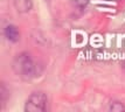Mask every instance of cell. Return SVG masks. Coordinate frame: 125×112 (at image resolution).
<instances>
[{
	"label": "cell",
	"instance_id": "obj_4",
	"mask_svg": "<svg viewBox=\"0 0 125 112\" xmlns=\"http://www.w3.org/2000/svg\"><path fill=\"white\" fill-rule=\"evenodd\" d=\"M14 6L16 11L20 13H27L32 10L33 2L32 0H14Z\"/></svg>",
	"mask_w": 125,
	"mask_h": 112
},
{
	"label": "cell",
	"instance_id": "obj_1",
	"mask_svg": "<svg viewBox=\"0 0 125 112\" xmlns=\"http://www.w3.org/2000/svg\"><path fill=\"white\" fill-rule=\"evenodd\" d=\"M12 68L21 80L31 81L41 74L42 67L33 60L32 55L29 53H20L18 54L12 63Z\"/></svg>",
	"mask_w": 125,
	"mask_h": 112
},
{
	"label": "cell",
	"instance_id": "obj_3",
	"mask_svg": "<svg viewBox=\"0 0 125 112\" xmlns=\"http://www.w3.org/2000/svg\"><path fill=\"white\" fill-rule=\"evenodd\" d=\"M4 35L10 42L15 43L20 40V31L14 25H7L4 29Z\"/></svg>",
	"mask_w": 125,
	"mask_h": 112
},
{
	"label": "cell",
	"instance_id": "obj_7",
	"mask_svg": "<svg viewBox=\"0 0 125 112\" xmlns=\"http://www.w3.org/2000/svg\"><path fill=\"white\" fill-rule=\"evenodd\" d=\"M89 0H73V6L78 10H84L87 7Z\"/></svg>",
	"mask_w": 125,
	"mask_h": 112
},
{
	"label": "cell",
	"instance_id": "obj_6",
	"mask_svg": "<svg viewBox=\"0 0 125 112\" xmlns=\"http://www.w3.org/2000/svg\"><path fill=\"white\" fill-rule=\"evenodd\" d=\"M108 111H112V112H123L125 111V106L124 104L119 101H111L108 104Z\"/></svg>",
	"mask_w": 125,
	"mask_h": 112
},
{
	"label": "cell",
	"instance_id": "obj_2",
	"mask_svg": "<svg viewBox=\"0 0 125 112\" xmlns=\"http://www.w3.org/2000/svg\"><path fill=\"white\" fill-rule=\"evenodd\" d=\"M48 97L42 91H34L25 103L26 112H43L47 110Z\"/></svg>",
	"mask_w": 125,
	"mask_h": 112
},
{
	"label": "cell",
	"instance_id": "obj_5",
	"mask_svg": "<svg viewBox=\"0 0 125 112\" xmlns=\"http://www.w3.org/2000/svg\"><path fill=\"white\" fill-rule=\"evenodd\" d=\"M10 98V90L7 89L6 84L2 82L1 86H0V103H1V109H4L6 105V103Z\"/></svg>",
	"mask_w": 125,
	"mask_h": 112
}]
</instances>
